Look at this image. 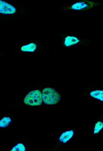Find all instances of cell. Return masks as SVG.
Returning a JSON list of instances; mask_svg holds the SVG:
<instances>
[{
	"mask_svg": "<svg viewBox=\"0 0 103 151\" xmlns=\"http://www.w3.org/2000/svg\"><path fill=\"white\" fill-rule=\"evenodd\" d=\"M16 12V8L14 6L7 2L0 0V13L13 14Z\"/></svg>",
	"mask_w": 103,
	"mask_h": 151,
	"instance_id": "3",
	"label": "cell"
},
{
	"mask_svg": "<svg viewBox=\"0 0 103 151\" xmlns=\"http://www.w3.org/2000/svg\"><path fill=\"white\" fill-rule=\"evenodd\" d=\"M103 127L102 122L99 121L95 125L94 129V134H97L102 129Z\"/></svg>",
	"mask_w": 103,
	"mask_h": 151,
	"instance_id": "11",
	"label": "cell"
},
{
	"mask_svg": "<svg viewBox=\"0 0 103 151\" xmlns=\"http://www.w3.org/2000/svg\"><path fill=\"white\" fill-rule=\"evenodd\" d=\"M73 134L74 132L73 130L63 133L59 138L60 142H63V143H66L73 137Z\"/></svg>",
	"mask_w": 103,
	"mask_h": 151,
	"instance_id": "6",
	"label": "cell"
},
{
	"mask_svg": "<svg viewBox=\"0 0 103 151\" xmlns=\"http://www.w3.org/2000/svg\"><path fill=\"white\" fill-rule=\"evenodd\" d=\"M11 122V118L9 117H4L0 121V127L4 128L9 125Z\"/></svg>",
	"mask_w": 103,
	"mask_h": 151,
	"instance_id": "9",
	"label": "cell"
},
{
	"mask_svg": "<svg viewBox=\"0 0 103 151\" xmlns=\"http://www.w3.org/2000/svg\"><path fill=\"white\" fill-rule=\"evenodd\" d=\"M94 4L93 2L87 1L78 2L72 5L71 9L74 10H85L90 9L94 6Z\"/></svg>",
	"mask_w": 103,
	"mask_h": 151,
	"instance_id": "4",
	"label": "cell"
},
{
	"mask_svg": "<svg viewBox=\"0 0 103 151\" xmlns=\"http://www.w3.org/2000/svg\"><path fill=\"white\" fill-rule=\"evenodd\" d=\"M90 96L94 98L103 101V91L102 90H97L93 91L90 93Z\"/></svg>",
	"mask_w": 103,
	"mask_h": 151,
	"instance_id": "8",
	"label": "cell"
},
{
	"mask_svg": "<svg viewBox=\"0 0 103 151\" xmlns=\"http://www.w3.org/2000/svg\"><path fill=\"white\" fill-rule=\"evenodd\" d=\"M26 149L24 145L21 143L18 144L14 146L11 151H25Z\"/></svg>",
	"mask_w": 103,
	"mask_h": 151,
	"instance_id": "10",
	"label": "cell"
},
{
	"mask_svg": "<svg viewBox=\"0 0 103 151\" xmlns=\"http://www.w3.org/2000/svg\"><path fill=\"white\" fill-rule=\"evenodd\" d=\"M43 102L42 93L39 90H34L29 92L25 97V104L31 106H39Z\"/></svg>",
	"mask_w": 103,
	"mask_h": 151,
	"instance_id": "2",
	"label": "cell"
},
{
	"mask_svg": "<svg viewBox=\"0 0 103 151\" xmlns=\"http://www.w3.org/2000/svg\"><path fill=\"white\" fill-rule=\"evenodd\" d=\"M36 45L35 43H31L28 45H24L21 47V50L23 52H33L36 48Z\"/></svg>",
	"mask_w": 103,
	"mask_h": 151,
	"instance_id": "7",
	"label": "cell"
},
{
	"mask_svg": "<svg viewBox=\"0 0 103 151\" xmlns=\"http://www.w3.org/2000/svg\"><path fill=\"white\" fill-rule=\"evenodd\" d=\"M80 40L75 37L68 36L65 38L64 45L66 47H69L79 42Z\"/></svg>",
	"mask_w": 103,
	"mask_h": 151,
	"instance_id": "5",
	"label": "cell"
},
{
	"mask_svg": "<svg viewBox=\"0 0 103 151\" xmlns=\"http://www.w3.org/2000/svg\"><path fill=\"white\" fill-rule=\"evenodd\" d=\"M42 101L45 104L53 105L57 104L61 100L60 95L53 88H45L42 93Z\"/></svg>",
	"mask_w": 103,
	"mask_h": 151,
	"instance_id": "1",
	"label": "cell"
}]
</instances>
